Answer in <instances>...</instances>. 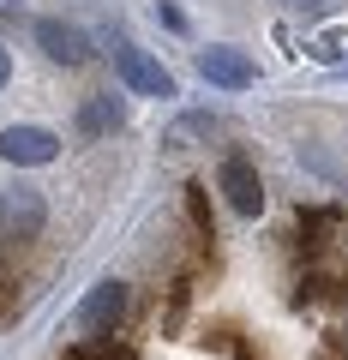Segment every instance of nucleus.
<instances>
[{
  "instance_id": "nucleus-7",
  "label": "nucleus",
  "mask_w": 348,
  "mask_h": 360,
  "mask_svg": "<svg viewBox=\"0 0 348 360\" xmlns=\"http://www.w3.org/2000/svg\"><path fill=\"white\" fill-rule=\"evenodd\" d=\"M37 49L49 54L54 66H84V60H91V42H84V30L66 25V18H37Z\"/></svg>"
},
{
  "instance_id": "nucleus-4",
  "label": "nucleus",
  "mask_w": 348,
  "mask_h": 360,
  "mask_svg": "<svg viewBox=\"0 0 348 360\" xmlns=\"http://www.w3.org/2000/svg\"><path fill=\"white\" fill-rule=\"evenodd\" d=\"M217 186H222V198H228V210H234V217H246V222H252L258 210H264V180H258V168L246 162V156H228V162H222Z\"/></svg>"
},
{
  "instance_id": "nucleus-10",
  "label": "nucleus",
  "mask_w": 348,
  "mask_h": 360,
  "mask_svg": "<svg viewBox=\"0 0 348 360\" xmlns=\"http://www.w3.org/2000/svg\"><path fill=\"white\" fill-rule=\"evenodd\" d=\"M300 6H330V0H300Z\"/></svg>"
},
{
  "instance_id": "nucleus-5",
  "label": "nucleus",
  "mask_w": 348,
  "mask_h": 360,
  "mask_svg": "<svg viewBox=\"0 0 348 360\" xmlns=\"http://www.w3.org/2000/svg\"><path fill=\"white\" fill-rule=\"evenodd\" d=\"M120 312H127V283L103 276L91 295L78 300V330H84V336H108V330L120 324Z\"/></svg>"
},
{
  "instance_id": "nucleus-2",
  "label": "nucleus",
  "mask_w": 348,
  "mask_h": 360,
  "mask_svg": "<svg viewBox=\"0 0 348 360\" xmlns=\"http://www.w3.org/2000/svg\"><path fill=\"white\" fill-rule=\"evenodd\" d=\"M115 72L127 78V90H138V96H174V72H168L162 60H150L144 49H132V42H115Z\"/></svg>"
},
{
  "instance_id": "nucleus-3",
  "label": "nucleus",
  "mask_w": 348,
  "mask_h": 360,
  "mask_svg": "<svg viewBox=\"0 0 348 360\" xmlns=\"http://www.w3.org/2000/svg\"><path fill=\"white\" fill-rule=\"evenodd\" d=\"M42 222H49V205H42L37 186H13V193H0V234H6V240H37Z\"/></svg>"
},
{
  "instance_id": "nucleus-8",
  "label": "nucleus",
  "mask_w": 348,
  "mask_h": 360,
  "mask_svg": "<svg viewBox=\"0 0 348 360\" xmlns=\"http://www.w3.org/2000/svg\"><path fill=\"white\" fill-rule=\"evenodd\" d=\"M120 120H127V103L120 96H91V103L78 108V132L84 139H108V132H120Z\"/></svg>"
},
{
  "instance_id": "nucleus-1",
  "label": "nucleus",
  "mask_w": 348,
  "mask_h": 360,
  "mask_svg": "<svg viewBox=\"0 0 348 360\" xmlns=\"http://www.w3.org/2000/svg\"><path fill=\"white\" fill-rule=\"evenodd\" d=\"M0 156L13 168H49L60 156V132H49V127H0Z\"/></svg>"
},
{
  "instance_id": "nucleus-6",
  "label": "nucleus",
  "mask_w": 348,
  "mask_h": 360,
  "mask_svg": "<svg viewBox=\"0 0 348 360\" xmlns=\"http://www.w3.org/2000/svg\"><path fill=\"white\" fill-rule=\"evenodd\" d=\"M198 72H205L217 90H252L258 84L252 54H240V49H198Z\"/></svg>"
},
{
  "instance_id": "nucleus-9",
  "label": "nucleus",
  "mask_w": 348,
  "mask_h": 360,
  "mask_svg": "<svg viewBox=\"0 0 348 360\" xmlns=\"http://www.w3.org/2000/svg\"><path fill=\"white\" fill-rule=\"evenodd\" d=\"M6 84H13V54L0 49V90H6Z\"/></svg>"
}]
</instances>
